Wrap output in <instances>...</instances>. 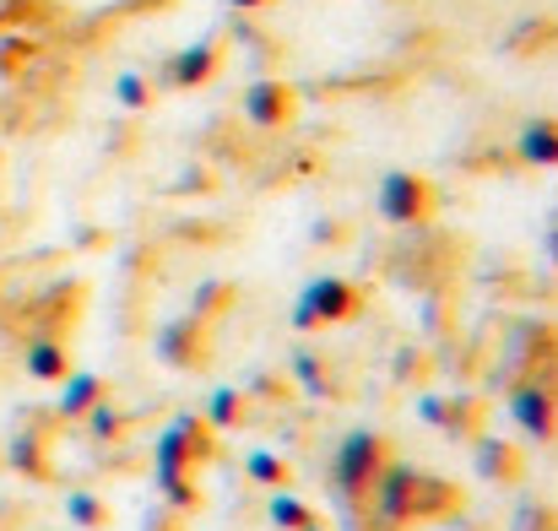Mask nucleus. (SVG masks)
<instances>
[{
	"label": "nucleus",
	"instance_id": "6",
	"mask_svg": "<svg viewBox=\"0 0 558 531\" xmlns=\"http://www.w3.org/2000/svg\"><path fill=\"white\" fill-rule=\"evenodd\" d=\"M364 315V293L348 277H315L299 304H293V326L299 331H326V326H348Z\"/></svg>",
	"mask_w": 558,
	"mask_h": 531
},
{
	"label": "nucleus",
	"instance_id": "19",
	"mask_svg": "<svg viewBox=\"0 0 558 531\" xmlns=\"http://www.w3.org/2000/svg\"><path fill=\"white\" fill-rule=\"evenodd\" d=\"M71 521L98 527V521H104V505H98V499H87V494H71Z\"/></svg>",
	"mask_w": 558,
	"mask_h": 531
},
{
	"label": "nucleus",
	"instance_id": "8",
	"mask_svg": "<svg viewBox=\"0 0 558 531\" xmlns=\"http://www.w3.org/2000/svg\"><path fill=\"white\" fill-rule=\"evenodd\" d=\"M158 358L169 363V369H201L206 358H211V342H206V321H169L163 331H158Z\"/></svg>",
	"mask_w": 558,
	"mask_h": 531
},
{
	"label": "nucleus",
	"instance_id": "4",
	"mask_svg": "<svg viewBox=\"0 0 558 531\" xmlns=\"http://www.w3.org/2000/svg\"><path fill=\"white\" fill-rule=\"evenodd\" d=\"M374 212L390 228H428L434 212H439V190L417 169H385L379 184H374Z\"/></svg>",
	"mask_w": 558,
	"mask_h": 531
},
{
	"label": "nucleus",
	"instance_id": "11",
	"mask_svg": "<svg viewBox=\"0 0 558 531\" xmlns=\"http://www.w3.org/2000/svg\"><path fill=\"white\" fill-rule=\"evenodd\" d=\"M472 461H477V472H483L488 483H505V488H515V483L526 478V456H521V445H510V439H477Z\"/></svg>",
	"mask_w": 558,
	"mask_h": 531
},
{
	"label": "nucleus",
	"instance_id": "12",
	"mask_svg": "<svg viewBox=\"0 0 558 531\" xmlns=\"http://www.w3.org/2000/svg\"><path fill=\"white\" fill-rule=\"evenodd\" d=\"M515 158L532 169H558V120H526L515 136Z\"/></svg>",
	"mask_w": 558,
	"mask_h": 531
},
{
	"label": "nucleus",
	"instance_id": "10",
	"mask_svg": "<svg viewBox=\"0 0 558 531\" xmlns=\"http://www.w3.org/2000/svg\"><path fill=\"white\" fill-rule=\"evenodd\" d=\"M217 65H222V44H217V38H206V44L180 49V55L163 65V82H169V87H195V82H211V76H217Z\"/></svg>",
	"mask_w": 558,
	"mask_h": 531
},
{
	"label": "nucleus",
	"instance_id": "3",
	"mask_svg": "<svg viewBox=\"0 0 558 531\" xmlns=\"http://www.w3.org/2000/svg\"><path fill=\"white\" fill-rule=\"evenodd\" d=\"M211 461V423L206 418H180L158 439V483L174 505H195V472Z\"/></svg>",
	"mask_w": 558,
	"mask_h": 531
},
{
	"label": "nucleus",
	"instance_id": "13",
	"mask_svg": "<svg viewBox=\"0 0 558 531\" xmlns=\"http://www.w3.org/2000/svg\"><path fill=\"white\" fill-rule=\"evenodd\" d=\"M93 407H104V379H98V374H71V385H65V396H60V412H65V418H82V412H93Z\"/></svg>",
	"mask_w": 558,
	"mask_h": 531
},
{
	"label": "nucleus",
	"instance_id": "15",
	"mask_svg": "<svg viewBox=\"0 0 558 531\" xmlns=\"http://www.w3.org/2000/svg\"><path fill=\"white\" fill-rule=\"evenodd\" d=\"M65 369H71V358H65L60 342L38 337V342L27 348V374H33V379H65Z\"/></svg>",
	"mask_w": 558,
	"mask_h": 531
},
{
	"label": "nucleus",
	"instance_id": "1",
	"mask_svg": "<svg viewBox=\"0 0 558 531\" xmlns=\"http://www.w3.org/2000/svg\"><path fill=\"white\" fill-rule=\"evenodd\" d=\"M390 461H396L390 456V439L374 434V429H353L337 445V456H331V494H337L342 516L374 510V494H379V478H385Z\"/></svg>",
	"mask_w": 558,
	"mask_h": 531
},
{
	"label": "nucleus",
	"instance_id": "18",
	"mask_svg": "<svg viewBox=\"0 0 558 531\" xmlns=\"http://www.w3.org/2000/svg\"><path fill=\"white\" fill-rule=\"evenodd\" d=\"M114 98H120L125 109H142V104H147V82H142L136 71H125V76H114Z\"/></svg>",
	"mask_w": 558,
	"mask_h": 531
},
{
	"label": "nucleus",
	"instance_id": "21",
	"mask_svg": "<svg viewBox=\"0 0 558 531\" xmlns=\"http://www.w3.org/2000/svg\"><path fill=\"white\" fill-rule=\"evenodd\" d=\"M228 5H244V11H255V5H266V0H228Z\"/></svg>",
	"mask_w": 558,
	"mask_h": 531
},
{
	"label": "nucleus",
	"instance_id": "2",
	"mask_svg": "<svg viewBox=\"0 0 558 531\" xmlns=\"http://www.w3.org/2000/svg\"><path fill=\"white\" fill-rule=\"evenodd\" d=\"M456 505H461V499H456L450 483H439V478H428V472H417V467H407V461H390L385 478H379V494H374L369 516H385L390 527H407V521L445 516V510H456Z\"/></svg>",
	"mask_w": 558,
	"mask_h": 531
},
{
	"label": "nucleus",
	"instance_id": "9",
	"mask_svg": "<svg viewBox=\"0 0 558 531\" xmlns=\"http://www.w3.org/2000/svg\"><path fill=\"white\" fill-rule=\"evenodd\" d=\"M423 418L434 429H445L450 439H477L483 429V401L477 396H428L423 401Z\"/></svg>",
	"mask_w": 558,
	"mask_h": 531
},
{
	"label": "nucleus",
	"instance_id": "17",
	"mask_svg": "<svg viewBox=\"0 0 558 531\" xmlns=\"http://www.w3.org/2000/svg\"><path fill=\"white\" fill-rule=\"evenodd\" d=\"M244 472H250L255 483H266V488H288V467H282L271 450H255V456L244 461Z\"/></svg>",
	"mask_w": 558,
	"mask_h": 531
},
{
	"label": "nucleus",
	"instance_id": "14",
	"mask_svg": "<svg viewBox=\"0 0 558 531\" xmlns=\"http://www.w3.org/2000/svg\"><path fill=\"white\" fill-rule=\"evenodd\" d=\"M244 412H250V396H244L239 385H222V390H211V401H206V423H211V429H233V423H244Z\"/></svg>",
	"mask_w": 558,
	"mask_h": 531
},
{
	"label": "nucleus",
	"instance_id": "5",
	"mask_svg": "<svg viewBox=\"0 0 558 531\" xmlns=\"http://www.w3.org/2000/svg\"><path fill=\"white\" fill-rule=\"evenodd\" d=\"M505 412L510 423L537 439V445H558V374H526V379H510L505 390Z\"/></svg>",
	"mask_w": 558,
	"mask_h": 531
},
{
	"label": "nucleus",
	"instance_id": "20",
	"mask_svg": "<svg viewBox=\"0 0 558 531\" xmlns=\"http://www.w3.org/2000/svg\"><path fill=\"white\" fill-rule=\"evenodd\" d=\"M543 250H548V261H554V266H558V222H554V228H548V239H543Z\"/></svg>",
	"mask_w": 558,
	"mask_h": 531
},
{
	"label": "nucleus",
	"instance_id": "7",
	"mask_svg": "<svg viewBox=\"0 0 558 531\" xmlns=\"http://www.w3.org/2000/svg\"><path fill=\"white\" fill-rule=\"evenodd\" d=\"M293 114H299V93H293L282 76H255V82L244 87V120H250V125L277 131V125H288Z\"/></svg>",
	"mask_w": 558,
	"mask_h": 531
},
{
	"label": "nucleus",
	"instance_id": "16",
	"mask_svg": "<svg viewBox=\"0 0 558 531\" xmlns=\"http://www.w3.org/2000/svg\"><path fill=\"white\" fill-rule=\"evenodd\" d=\"M271 521L288 531H320V521H315V510L299 499V494H271Z\"/></svg>",
	"mask_w": 558,
	"mask_h": 531
}]
</instances>
